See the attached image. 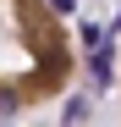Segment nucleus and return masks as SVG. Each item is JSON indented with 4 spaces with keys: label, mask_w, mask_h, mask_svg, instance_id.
<instances>
[{
    "label": "nucleus",
    "mask_w": 121,
    "mask_h": 127,
    "mask_svg": "<svg viewBox=\"0 0 121 127\" xmlns=\"http://www.w3.org/2000/svg\"><path fill=\"white\" fill-rule=\"evenodd\" d=\"M77 39L55 0H0V122H17L66 94Z\"/></svg>",
    "instance_id": "obj_1"
}]
</instances>
